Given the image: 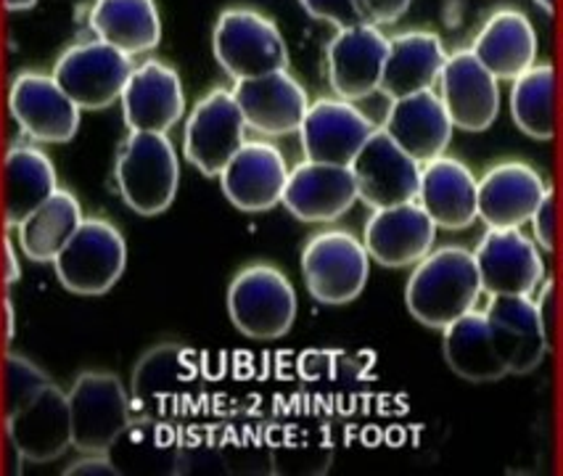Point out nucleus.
<instances>
[{
  "label": "nucleus",
  "mask_w": 563,
  "mask_h": 476,
  "mask_svg": "<svg viewBox=\"0 0 563 476\" xmlns=\"http://www.w3.org/2000/svg\"><path fill=\"white\" fill-rule=\"evenodd\" d=\"M233 96L244 114L246 128L257 130L262 135H273V139L299 133L307 109H310L307 90L289 69L239 80L233 85Z\"/></svg>",
  "instance_id": "nucleus-21"
},
{
  "label": "nucleus",
  "mask_w": 563,
  "mask_h": 476,
  "mask_svg": "<svg viewBox=\"0 0 563 476\" xmlns=\"http://www.w3.org/2000/svg\"><path fill=\"white\" fill-rule=\"evenodd\" d=\"M484 295L532 297L545 280V263L537 241L521 228H487L474 250Z\"/></svg>",
  "instance_id": "nucleus-11"
},
{
  "label": "nucleus",
  "mask_w": 563,
  "mask_h": 476,
  "mask_svg": "<svg viewBox=\"0 0 563 476\" xmlns=\"http://www.w3.org/2000/svg\"><path fill=\"white\" fill-rule=\"evenodd\" d=\"M529 223L534 225L537 244L545 252H555V241H559V201H555L553 188H548Z\"/></svg>",
  "instance_id": "nucleus-35"
},
{
  "label": "nucleus",
  "mask_w": 563,
  "mask_h": 476,
  "mask_svg": "<svg viewBox=\"0 0 563 476\" xmlns=\"http://www.w3.org/2000/svg\"><path fill=\"white\" fill-rule=\"evenodd\" d=\"M421 162L399 148L384 128L373 130V135L350 165L357 182V199L371 210L416 201L418 186H421Z\"/></svg>",
  "instance_id": "nucleus-12"
},
{
  "label": "nucleus",
  "mask_w": 563,
  "mask_h": 476,
  "mask_svg": "<svg viewBox=\"0 0 563 476\" xmlns=\"http://www.w3.org/2000/svg\"><path fill=\"white\" fill-rule=\"evenodd\" d=\"M3 254H5V284L14 286L19 278H22V259H19L16 246L11 241L3 244Z\"/></svg>",
  "instance_id": "nucleus-38"
},
{
  "label": "nucleus",
  "mask_w": 563,
  "mask_h": 476,
  "mask_svg": "<svg viewBox=\"0 0 563 476\" xmlns=\"http://www.w3.org/2000/svg\"><path fill=\"white\" fill-rule=\"evenodd\" d=\"M120 103L124 125L135 133H169L186 114V90L178 69L159 58L137 64Z\"/></svg>",
  "instance_id": "nucleus-16"
},
{
  "label": "nucleus",
  "mask_w": 563,
  "mask_h": 476,
  "mask_svg": "<svg viewBox=\"0 0 563 476\" xmlns=\"http://www.w3.org/2000/svg\"><path fill=\"white\" fill-rule=\"evenodd\" d=\"M416 201L442 231H466L479 220V180L463 162L442 154L421 167Z\"/></svg>",
  "instance_id": "nucleus-23"
},
{
  "label": "nucleus",
  "mask_w": 563,
  "mask_h": 476,
  "mask_svg": "<svg viewBox=\"0 0 563 476\" xmlns=\"http://www.w3.org/2000/svg\"><path fill=\"white\" fill-rule=\"evenodd\" d=\"M133 69V56L96 37V41L69 45L56 58L54 80L82 112H101L122 99Z\"/></svg>",
  "instance_id": "nucleus-9"
},
{
  "label": "nucleus",
  "mask_w": 563,
  "mask_h": 476,
  "mask_svg": "<svg viewBox=\"0 0 563 476\" xmlns=\"http://www.w3.org/2000/svg\"><path fill=\"white\" fill-rule=\"evenodd\" d=\"M357 201V182L350 167L299 162L289 169L280 204L302 223H333Z\"/></svg>",
  "instance_id": "nucleus-22"
},
{
  "label": "nucleus",
  "mask_w": 563,
  "mask_h": 476,
  "mask_svg": "<svg viewBox=\"0 0 563 476\" xmlns=\"http://www.w3.org/2000/svg\"><path fill=\"white\" fill-rule=\"evenodd\" d=\"M82 220V207L75 193L67 191V188H56L54 197L43 201L30 218H24L16 225L19 250L32 263H54L56 254L75 236Z\"/></svg>",
  "instance_id": "nucleus-31"
},
{
  "label": "nucleus",
  "mask_w": 563,
  "mask_h": 476,
  "mask_svg": "<svg viewBox=\"0 0 563 476\" xmlns=\"http://www.w3.org/2000/svg\"><path fill=\"white\" fill-rule=\"evenodd\" d=\"M297 312L294 284L275 265H246L228 286V316L235 329L254 342L284 339L297 321Z\"/></svg>",
  "instance_id": "nucleus-4"
},
{
  "label": "nucleus",
  "mask_w": 563,
  "mask_h": 476,
  "mask_svg": "<svg viewBox=\"0 0 563 476\" xmlns=\"http://www.w3.org/2000/svg\"><path fill=\"white\" fill-rule=\"evenodd\" d=\"M35 3H37V0H3L5 11H27Z\"/></svg>",
  "instance_id": "nucleus-39"
},
{
  "label": "nucleus",
  "mask_w": 563,
  "mask_h": 476,
  "mask_svg": "<svg viewBox=\"0 0 563 476\" xmlns=\"http://www.w3.org/2000/svg\"><path fill=\"white\" fill-rule=\"evenodd\" d=\"M468 51L497 80L514 82L537 64V32L527 14L516 9H500L482 24Z\"/></svg>",
  "instance_id": "nucleus-27"
},
{
  "label": "nucleus",
  "mask_w": 563,
  "mask_h": 476,
  "mask_svg": "<svg viewBox=\"0 0 563 476\" xmlns=\"http://www.w3.org/2000/svg\"><path fill=\"white\" fill-rule=\"evenodd\" d=\"M442 352L450 370L471 384H493L508 376L506 363L497 355L484 310H468L448 329H442Z\"/></svg>",
  "instance_id": "nucleus-29"
},
{
  "label": "nucleus",
  "mask_w": 563,
  "mask_h": 476,
  "mask_svg": "<svg viewBox=\"0 0 563 476\" xmlns=\"http://www.w3.org/2000/svg\"><path fill=\"white\" fill-rule=\"evenodd\" d=\"M58 178L51 156L30 143H16L3 159L5 225L16 228L56 193Z\"/></svg>",
  "instance_id": "nucleus-28"
},
{
  "label": "nucleus",
  "mask_w": 563,
  "mask_h": 476,
  "mask_svg": "<svg viewBox=\"0 0 563 476\" xmlns=\"http://www.w3.org/2000/svg\"><path fill=\"white\" fill-rule=\"evenodd\" d=\"M218 178L222 193L235 210L260 214L280 204L289 180V165L273 143L246 141Z\"/></svg>",
  "instance_id": "nucleus-17"
},
{
  "label": "nucleus",
  "mask_w": 563,
  "mask_h": 476,
  "mask_svg": "<svg viewBox=\"0 0 563 476\" xmlns=\"http://www.w3.org/2000/svg\"><path fill=\"white\" fill-rule=\"evenodd\" d=\"M124 204L141 218L169 210L180 186V162L167 133H135L124 139L114 165Z\"/></svg>",
  "instance_id": "nucleus-3"
},
{
  "label": "nucleus",
  "mask_w": 563,
  "mask_h": 476,
  "mask_svg": "<svg viewBox=\"0 0 563 476\" xmlns=\"http://www.w3.org/2000/svg\"><path fill=\"white\" fill-rule=\"evenodd\" d=\"M67 476H120V468L114 466V461L109 458V453H82L80 461L71 463L69 468H64Z\"/></svg>",
  "instance_id": "nucleus-37"
},
{
  "label": "nucleus",
  "mask_w": 563,
  "mask_h": 476,
  "mask_svg": "<svg viewBox=\"0 0 563 476\" xmlns=\"http://www.w3.org/2000/svg\"><path fill=\"white\" fill-rule=\"evenodd\" d=\"M9 112L37 143H69L80 130L82 109L64 93L54 75L22 71L9 90Z\"/></svg>",
  "instance_id": "nucleus-13"
},
{
  "label": "nucleus",
  "mask_w": 563,
  "mask_h": 476,
  "mask_svg": "<svg viewBox=\"0 0 563 476\" xmlns=\"http://www.w3.org/2000/svg\"><path fill=\"white\" fill-rule=\"evenodd\" d=\"M542 175L527 162H500L479 180V220L487 228H521L545 197Z\"/></svg>",
  "instance_id": "nucleus-24"
},
{
  "label": "nucleus",
  "mask_w": 563,
  "mask_h": 476,
  "mask_svg": "<svg viewBox=\"0 0 563 476\" xmlns=\"http://www.w3.org/2000/svg\"><path fill=\"white\" fill-rule=\"evenodd\" d=\"M440 99L455 130L484 133L500 114V80L471 51H455L440 75Z\"/></svg>",
  "instance_id": "nucleus-14"
},
{
  "label": "nucleus",
  "mask_w": 563,
  "mask_h": 476,
  "mask_svg": "<svg viewBox=\"0 0 563 476\" xmlns=\"http://www.w3.org/2000/svg\"><path fill=\"white\" fill-rule=\"evenodd\" d=\"M384 130L412 159L427 165V162L448 152L455 125L450 120L448 109H444L440 93L437 90H421V93L391 101Z\"/></svg>",
  "instance_id": "nucleus-25"
},
{
  "label": "nucleus",
  "mask_w": 563,
  "mask_h": 476,
  "mask_svg": "<svg viewBox=\"0 0 563 476\" xmlns=\"http://www.w3.org/2000/svg\"><path fill=\"white\" fill-rule=\"evenodd\" d=\"M212 51L233 82L289 69V45L273 19L252 9H228L214 22Z\"/></svg>",
  "instance_id": "nucleus-5"
},
{
  "label": "nucleus",
  "mask_w": 563,
  "mask_h": 476,
  "mask_svg": "<svg viewBox=\"0 0 563 476\" xmlns=\"http://www.w3.org/2000/svg\"><path fill=\"white\" fill-rule=\"evenodd\" d=\"M5 318H9V336H14V305L5 302Z\"/></svg>",
  "instance_id": "nucleus-40"
},
{
  "label": "nucleus",
  "mask_w": 563,
  "mask_h": 476,
  "mask_svg": "<svg viewBox=\"0 0 563 476\" xmlns=\"http://www.w3.org/2000/svg\"><path fill=\"white\" fill-rule=\"evenodd\" d=\"M437 225L418 201L373 210L365 223L363 244L382 267H412L434 250Z\"/></svg>",
  "instance_id": "nucleus-20"
},
{
  "label": "nucleus",
  "mask_w": 563,
  "mask_h": 476,
  "mask_svg": "<svg viewBox=\"0 0 563 476\" xmlns=\"http://www.w3.org/2000/svg\"><path fill=\"white\" fill-rule=\"evenodd\" d=\"M482 295L474 252L463 246H440L412 265L405 286V305L410 316L427 329H448L474 310Z\"/></svg>",
  "instance_id": "nucleus-2"
},
{
  "label": "nucleus",
  "mask_w": 563,
  "mask_h": 476,
  "mask_svg": "<svg viewBox=\"0 0 563 476\" xmlns=\"http://www.w3.org/2000/svg\"><path fill=\"white\" fill-rule=\"evenodd\" d=\"M371 276V254L350 231L316 233L302 250V278L320 305H350L363 295Z\"/></svg>",
  "instance_id": "nucleus-8"
},
{
  "label": "nucleus",
  "mask_w": 563,
  "mask_h": 476,
  "mask_svg": "<svg viewBox=\"0 0 563 476\" xmlns=\"http://www.w3.org/2000/svg\"><path fill=\"white\" fill-rule=\"evenodd\" d=\"M299 5L307 11V16L331 24L336 30L368 24L363 9H360V0H299Z\"/></svg>",
  "instance_id": "nucleus-34"
},
{
  "label": "nucleus",
  "mask_w": 563,
  "mask_h": 476,
  "mask_svg": "<svg viewBox=\"0 0 563 476\" xmlns=\"http://www.w3.org/2000/svg\"><path fill=\"white\" fill-rule=\"evenodd\" d=\"M69 397L71 447L80 453H109L128 432L133 397L122 378L107 370H85L75 378Z\"/></svg>",
  "instance_id": "nucleus-6"
},
{
  "label": "nucleus",
  "mask_w": 563,
  "mask_h": 476,
  "mask_svg": "<svg viewBox=\"0 0 563 476\" xmlns=\"http://www.w3.org/2000/svg\"><path fill=\"white\" fill-rule=\"evenodd\" d=\"M484 316H487L495 350L506 363L508 374L527 376L545 361L550 336L534 297H489Z\"/></svg>",
  "instance_id": "nucleus-19"
},
{
  "label": "nucleus",
  "mask_w": 563,
  "mask_h": 476,
  "mask_svg": "<svg viewBox=\"0 0 563 476\" xmlns=\"http://www.w3.org/2000/svg\"><path fill=\"white\" fill-rule=\"evenodd\" d=\"M412 0H360V9H363L368 24L384 27V24H395L408 14Z\"/></svg>",
  "instance_id": "nucleus-36"
},
{
  "label": "nucleus",
  "mask_w": 563,
  "mask_h": 476,
  "mask_svg": "<svg viewBox=\"0 0 563 476\" xmlns=\"http://www.w3.org/2000/svg\"><path fill=\"white\" fill-rule=\"evenodd\" d=\"M188 376H191L188 352L175 342L156 344L137 361L133 378H130V397L141 406L165 400L183 381H188Z\"/></svg>",
  "instance_id": "nucleus-33"
},
{
  "label": "nucleus",
  "mask_w": 563,
  "mask_h": 476,
  "mask_svg": "<svg viewBox=\"0 0 563 476\" xmlns=\"http://www.w3.org/2000/svg\"><path fill=\"white\" fill-rule=\"evenodd\" d=\"M376 125L352 101L318 99L307 109L299 141L305 159L350 167Z\"/></svg>",
  "instance_id": "nucleus-18"
},
{
  "label": "nucleus",
  "mask_w": 563,
  "mask_h": 476,
  "mask_svg": "<svg viewBox=\"0 0 563 476\" xmlns=\"http://www.w3.org/2000/svg\"><path fill=\"white\" fill-rule=\"evenodd\" d=\"M90 30L122 54H148L162 43V16L154 0H96Z\"/></svg>",
  "instance_id": "nucleus-30"
},
{
  "label": "nucleus",
  "mask_w": 563,
  "mask_h": 476,
  "mask_svg": "<svg viewBox=\"0 0 563 476\" xmlns=\"http://www.w3.org/2000/svg\"><path fill=\"white\" fill-rule=\"evenodd\" d=\"M444 62H448V51H444L440 35L427 30L399 32V35L389 37L382 88L378 90L389 101L421 93V90H434Z\"/></svg>",
  "instance_id": "nucleus-26"
},
{
  "label": "nucleus",
  "mask_w": 563,
  "mask_h": 476,
  "mask_svg": "<svg viewBox=\"0 0 563 476\" xmlns=\"http://www.w3.org/2000/svg\"><path fill=\"white\" fill-rule=\"evenodd\" d=\"M5 434L19 458L30 463H51L71 447L67 392L16 352L5 361Z\"/></svg>",
  "instance_id": "nucleus-1"
},
{
  "label": "nucleus",
  "mask_w": 563,
  "mask_h": 476,
  "mask_svg": "<svg viewBox=\"0 0 563 476\" xmlns=\"http://www.w3.org/2000/svg\"><path fill=\"white\" fill-rule=\"evenodd\" d=\"M58 284L77 297H101L128 267V244L120 228L103 218H85L54 259Z\"/></svg>",
  "instance_id": "nucleus-7"
},
{
  "label": "nucleus",
  "mask_w": 563,
  "mask_h": 476,
  "mask_svg": "<svg viewBox=\"0 0 563 476\" xmlns=\"http://www.w3.org/2000/svg\"><path fill=\"white\" fill-rule=\"evenodd\" d=\"M510 114L516 128L534 141H550L555 135V67L532 64L510 88Z\"/></svg>",
  "instance_id": "nucleus-32"
},
{
  "label": "nucleus",
  "mask_w": 563,
  "mask_h": 476,
  "mask_svg": "<svg viewBox=\"0 0 563 476\" xmlns=\"http://www.w3.org/2000/svg\"><path fill=\"white\" fill-rule=\"evenodd\" d=\"M534 3L540 5V9L545 11V14H550V16L555 14V0H534Z\"/></svg>",
  "instance_id": "nucleus-41"
},
{
  "label": "nucleus",
  "mask_w": 563,
  "mask_h": 476,
  "mask_svg": "<svg viewBox=\"0 0 563 476\" xmlns=\"http://www.w3.org/2000/svg\"><path fill=\"white\" fill-rule=\"evenodd\" d=\"M386 51H389V37L376 24L336 30L329 48H325L329 82L336 99L357 103L378 93Z\"/></svg>",
  "instance_id": "nucleus-15"
},
{
  "label": "nucleus",
  "mask_w": 563,
  "mask_h": 476,
  "mask_svg": "<svg viewBox=\"0 0 563 476\" xmlns=\"http://www.w3.org/2000/svg\"><path fill=\"white\" fill-rule=\"evenodd\" d=\"M246 143V120L233 90L214 88L196 101L183 130V154L201 175L218 178Z\"/></svg>",
  "instance_id": "nucleus-10"
}]
</instances>
